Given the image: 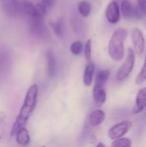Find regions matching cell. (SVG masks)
<instances>
[{
	"label": "cell",
	"mask_w": 146,
	"mask_h": 147,
	"mask_svg": "<svg viewBox=\"0 0 146 147\" xmlns=\"http://www.w3.org/2000/svg\"><path fill=\"white\" fill-rule=\"evenodd\" d=\"M38 93H39V88L37 84H34L28 88L26 93L24 101H23V104L22 108L20 109L19 114L11 127V130L9 133V135L11 137L15 136V133L20 128L26 127L34 110L35 109L37 98H38Z\"/></svg>",
	"instance_id": "1"
},
{
	"label": "cell",
	"mask_w": 146,
	"mask_h": 147,
	"mask_svg": "<svg viewBox=\"0 0 146 147\" xmlns=\"http://www.w3.org/2000/svg\"><path fill=\"white\" fill-rule=\"evenodd\" d=\"M128 36V31L124 28H119L113 33L108 43V54L114 61H121L125 54V41Z\"/></svg>",
	"instance_id": "2"
},
{
	"label": "cell",
	"mask_w": 146,
	"mask_h": 147,
	"mask_svg": "<svg viewBox=\"0 0 146 147\" xmlns=\"http://www.w3.org/2000/svg\"><path fill=\"white\" fill-rule=\"evenodd\" d=\"M135 65V52L133 48L129 47L127 50L126 57L122 64V65L119 68L116 73V79L119 82L125 81L132 73Z\"/></svg>",
	"instance_id": "3"
},
{
	"label": "cell",
	"mask_w": 146,
	"mask_h": 147,
	"mask_svg": "<svg viewBox=\"0 0 146 147\" xmlns=\"http://www.w3.org/2000/svg\"><path fill=\"white\" fill-rule=\"evenodd\" d=\"M132 125H133L132 121L128 120L116 123L115 125H114L108 129V137L112 140L121 138L129 132L130 128L132 127Z\"/></svg>",
	"instance_id": "4"
},
{
	"label": "cell",
	"mask_w": 146,
	"mask_h": 147,
	"mask_svg": "<svg viewBox=\"0 0 146 147\" xmlns=\"http://www.w3.org/2000/svg\"><path fill=\"white\" fill-rule=\"evenodd\" d=\"M131 36H132V40L133 44L134 47V52L141 55L145 48V39L144 36V33L142 30L139 28H134L132 29L131 32Z\"/></svg>",
	"instance_id": "5"
},
{
	"label": "cell",
	"mask_w": 146,
	"mask_h": 147,
	"mask_svg": "<svg viewBox=\"0 0 146 147\" xmlns=\"http://www.w3.org/2000/svg\"><path fill=\"white\" fill-rule=\"evenodd\" d=\"M105 16L108 22L111 24H115L120 20V9L116 1H111L105 10Z\"/></svg>",
	"instance_id": "6"
},
{
	"label": "cell",
	"mask_w": 146,
	"mask_h": 147,
	"mask_svg": "<svg viewBox=\"0 0 146 147\" xmlns=\"http://www.w3.org/2000/svg\"><path fill=\"white\" fill-rule=\"evenodd\" d=\"M146 109V87L139 90L136 96V104L133 110V115H139Z\"/></svg>",
	"instance_id": "7"
},
{
	"label": "cell",
	"mask_w": 146,
	"mask_h": 147,
	"mask_svg": "<svg viewBox=\"0 0 146 147\" xmlns=\"http://www.w3.org/2000/svg\"><path fill=\"white\" fill-rule=\"evenodd\" d=\"M46 71L47 75L50 78H53L56 75L57 65H56V59L55 56L51 51H47L46 53Z\"/></svg>",
	"instance_id": "8"
},
{
	"label": "cell",
	"mask_w": 146,
	"mask_h": 147,
	"mask_svg": "<svg viewBox=\"0 0 146 147\" xmlns=\"http://www.w3.org/2000/svg\"><path fill=\"white\" fill-rule=\"evenodd\" d=\"M106 118V114L102 109H96L94 110L89 116V124L92 127H98L100 126Z\"/></svg>",
	"instance_id": "9"
},
{
	"label": "cell",
	"mask_w": 146,
	"mask_h": 147,
	"mask_svg": "<svg viewBox=\"0 0 146 147\" xmlns=\"http://www.w3.org/2000/svg\"><path fill=\"white\" fill-rule=\"evenodd\" d=\"M93 99H94L95 103L98 107H101L102 104H104L107 99V93H106V90H104V87L94 86Z\"/></svg>",
	"instance_id": "10"
},
{
	"label": "cell",
	"mask_w": 146,
	"mask_h": 147,
	"mask_svg": "<svg viewBox=\"0 0 146 147\" xmlns=\"http://www.w3.org/2000/svg\"><path fill=\"white\" fill-rule=\"evenodd\" d=\"M15 141L21 146H27L30 143V135L28 130L24 127L15 133Z\"/></svg>",
	"instance_id": "11"
},
{
	"label": "cell",
	"mask_w": 146,
	"mask_h": 147,
	"mask_svg": "<svg viewBox=\"0 0 146 147\" xmlns=\"http://www.w3.org/2000/svg\"><path fill=\"white\" fill-rule=\"evenodd\" d=\"M95 73V64L92 61H89L85 66L83 72V84L86 86H90L93 82Z\"/></svg>",
	"instance_id": "12"
},
{
	"label": "cell",
	"mask_w": 146,
	"mask_h": 147,
	"mask_svg": "<svg viewBox=\"0 0 146 147\" xmlns=\"http://www.w3.org/2000/svg\"><path fill=\"white\" fill-rule=\"evenodd\" d=\"M121 13L125 19H132L134 17V6L129 0L122 1Z\"/></svg>",
	"instance_id": "13"
},
{
	"label": "cell",
	"mask_w": 146,
	"mask_h": 147,
	"mask_svg": "<svg viewBox=\"0 0 146 147\" xmlns=\"http://www.w3.org/2000/svg\"><path fill=\"white\" fill-rule=\"evenodd\" d=\"M109 74L110 71L108 70H103V71H100L95 78V86H98V87H104L105 84H107L108 78H109Z\"/></svg>",
	"instance_id": "14"
},
{
	"label": "cell",
	"mask_w": 146,
	"mask_h": 147,
	"mask_svg": "<svg viewBox=\"0 0 146 147\" xmlns=\"http://www.w3.org/2000/svg\"><path fill=\"white\" fill-rule=\"evenodd\" d=\"M138 4L134 7V18L141 19L146 16V0H137Z\"/></svg>",
	"instance_id": "15"
},
{
	"label": "cell",
	"mask_w": 146,
	"mask_h": 147,
	"mask_svg": "<svg viewBox=\"0 0 146 147\" xmlns=\"http://www.w3.org/2000/svg\"><path fill=\"white\" fill-rule=\"evenodd\" d=\"M78 11L80 13V15L83 17H88L91 12V5L90 3L86 1H81L78 3Z\"/></svg>",
	"instance_id": "16"
},
{
	"label": "cell",
	"mask_w": 146,
	"mask_h": 147,
	"mask_svg": "<svg viewBox=\"0 0 146 147\" xmlns=\"http://www.w3.org/2000/svg\"><path fill=\"white\" fill-rule=\"evenodd\" d=\"M133 145V142L128 138H119L116 140H114L111 146L114 147H131Z\"/></svg>",
	"instance_id": "17"
},
{
	"label": "cell",
	"mask_w": 146,
	"mask_h": 147,
	"mask_svg": "<svg viewBox=\"0 0 146 147\" xmlns=\"http://www.w3.org/2000/svg\"><path fill=\"white\" fill-rule=\"evenodd\" d=\"M83 50V44L80 40H75L74 42L71 43V45L70 47V51L71 52L72 54H74L76 56L80 55L82 53Z\"/></svg>",
	"instance_id": "18"
},
{
	"label": "cell",
	"mask_w": 146,
	"mask_h": 147,
	"mask_svg": "<svg viewBox=\"0 0 146 147\" xmlns=\"http://www.w3.org/2000/svg\"><path fill=\"white\" fill-rule=\"evenodd\" d=\"M146 82V55L145 59V62H144V65L141 69V71H139V73L137 75L136 78H135V84L137 85H140Z\"/></svg>",
	"instance_id": "19"
},
{
	"label": "cell",
	"mask_w": 146,
	"mask_h": 147,
	"mask_svg": "<svg viewBox=\"0 0 146 147\" xmlns=\"http://www.w3.org/2000/svg\"><path fill=\"white\" fill-rule=\"evenodd\" d=\"M83 53L86 60L91 61V56H92V40L90 39H88L84 44L83 47Z\"/></svg>",
	"instance_id": "20"
},
{
	"label": "cell",
	"mask_w": 146,
	"mask_h": 147,
	"mask_svg": "<svg viewBox=\"0 0 146 147\" xmlns=\"http://www.w3.org/2000/svg\"><path fill=\"white\" fill-rule=\"evenodd\" d=\"M5 121L6 115L3 112H0V143L3 141L4 138V132H5Z\"/></svg>",
	"instance_id": "21"
},
{
	"label": "cell",
	"mask_w": 146,
	"mask_h": 147,
	"mask_svg": "<svg viewBox=\"0 0 146 147\" xmlns=\"http://www.w3.org/2000/svg\"><path fill=\"white\" fill-rule=\"evenodd\" d=\"M51 28H52L53 32L58 35V36H61L62 34V26L59 22H53V21H51L49 22Z\"/></svg>",
	"instance_id": "22"
},
{
	"label": "cell",
	"mask_w": 146,
	"mask_h": 147,
	"mask_svg": "<svg viewBox=\"0 0 146 147\" xmlns=\"http://www.w3.org/2000/svg\"><path fill=\"white\" fill-rule=\"evenodd\" d=\"M97 146L98 147H105L106 146H105V145H104V144H102V143H99V144H97Z\"/></svg>",
	"instance_id": "23"
},
{
	"label": "cell",
	"mask_w": 146,
	"mask_h": 147,
	"mask_svg": "<svg viewBox=\"0 0 146 147\" xmlns=\"http://www.w3.org/2000/svg\"><path fill=\"white\" fill-rule=\"evenodd\" d=\"M42 1H43V0H39V2H40H40H42Z\"/></svg>",
	"instance_id": "24"
}]
</instances>
